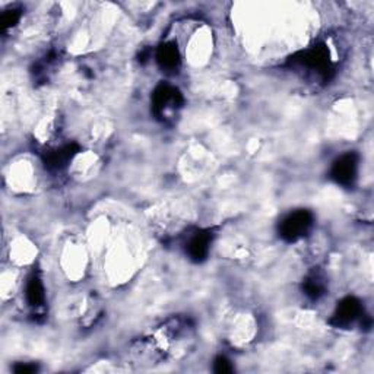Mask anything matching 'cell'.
Masks as SVG:
<instances>
[{"instance_id":"1","label":"cell","mask_w":374,"mask_h":374,"mask_svg":"<svg viewBox=\"0 0 374 374\" xmlns=\"http://www.w3.org/2000/svg\"><path fill=\"white\" fill-rule=\"evenodd\" d=\"M291 63L309 73L318 75L322 79H329L334 72L331 56H329V50L323 44H318V46L295 54L291 59Z\"/></svg>"},{"instance_id":"2","label":"cell","mask_w":374,"mask_h":374,"mask_svg":"<svg viewBox=\"0 0 374 374\" xmlns=\"http://www.w3.org/2000/svg\"><path fill=\"white\" fill-rule=\"evenodd\" d=\"M313 227V214L306 209L291 212L282 219L279 226V235L288 243L298 242L303 238Z\"/></svg>"},{"instance_id":"3","label":"cell","mask_w":374,"mask_h":374,"mask_svg":"<svg viewBox=\"0 0 374 374\" xmlns=\"http://www.w3.org/2000/svg\"><path fill=\"white\" fill-rule=\"evenodd\" d=\"M183 104V97L182 93L178 91L177 88L167 85V84H161L157 86L153 95V110L157 117L159 118H167L170 114L176 113L178 109L182 107Z\"/></svg>"},{"instance_id":"4","label":"cell","mask_w":374,"mask_h":374,"mask_svg":"<svg viewBox=\"0 0 374 374\" xmlns=\"http://www.w3.org/2000/svg\"><path fill=\"white\" fill-rule=\"evenodd\" d=\"M358 162H360V158H358L355 153H347L341 155L334 162L331 170V177L335 183L345 187L352 186L358 174Z\"/></svg>"},{"instance_id":"5","label":"cell","mask_w":374,"mask_h":374,"mask_svg":"<svg viewBox=\"0 0 374 374\" xmlns=\"http://www.w3.org/2000/svg\"><path fill=\"white\" fill-rule=\"evenodd\" d=\"M363 314V307L358 298L345 297L336 306V310L331 319V325L335 327H347L354 323Z\"/></svg>"},{"instance_id":"6","label":"cell","mask_w":374,"mask_h":374,"mask_svg":"<svg viewBox=\"0 0 374 374\" xmlns=\"http://www.w3.org/2000/svg\"><path fill=\"white\" fill-rule=\"evenodd\" d=\"M212 243V233L211 231H198L192 235L186 246V253L189 258L194 262H203L211 249Z\"/></svg>"},{"instance_id":"7","label":"cell","mask_w":374,"mask_h":374,"mask_svg":"<svg viewBox=\"0 0 374 374\" xmlns=\"http://www.w3.org/2000/svg\"><path fill=\"white\" fill-rule=\"evenodd\" d=\"M155 57H157L159 68L169 73L176 72L178 68H180L182 57L174 42H162L157 49Z\"/></svg>"},{"instance_id":"8","label":"cell","mask_w":374,"mask_h":374,"mask_svg":"<svg viewBox=\"0 0 374 374\" xmlns=\"http://www.w3.org/2000/svg\"><path fill=\"white\" fill-rule=\"evenodd\" d=\"M25 297L28 304L34 309H40L46 303V288H44L42 279L37 272H33L26 279Z\"/></svg>"},{"instance_id":"9","label":"cell","mask_w":374,"mask_h":374,"mask_svg":"<svg viewBox=\"0 0 374 374\" xmlns=\"http://www.w3.org/2000/svg\"><path fill=\"white\" fill-rule=\"evenodd\" d=\"M77 146L75 145H65L62 148L56 149V151L50 153L46 157V167H49L50 170H61L63 169L69 161H72V158L77 154Z\"/></svg>"},{"instance_id":"10","label":"cell","mask_w":374,"mask_h":374,"mask_svg":"<svg viewBox=\"0 0 374 374\" xmlns=\"http://www.w3.org/2000/svg\"><path fill=\"white\" fill-rule=\"evenodd\" d=\"M303 290H304L306 295H309L311 300H319L326 290V283H325L323 276L320 274H318L316 271L309 274L307 278L304 279Z\"/></svg>"},{"instance_id":"11","label":"cell","mask_w":374,"mask_h":374,"mask_svg":"<svg viewBox=\"0 0 374 374\" xmlns=\"http://www.w3.org/2000/svg\"><path fill=\"white\" fill-rule=\"evenodd\" d=\"M20 18H21L20 10H17V9L8 10V12H5V13L2 15V26H3L5 29L12 28L13 25H17V22L20 21Z\"/></svg>"},{"instance_id":"12","label":"cell","mask_w":374,"mask_h":374,"mask_svg":"<svg viewBox=\"0 0 374 374\" xmlns=\"http://www.w3.org/2000/svg\"><path fill=\"white\" fill-rule=\"evenodd\" d=\"M214 370L217 373H231L234 368H233L230 360H227L226 357L219 355V357H217V360L214 361Z\"/></svg>"}]
</instances>
